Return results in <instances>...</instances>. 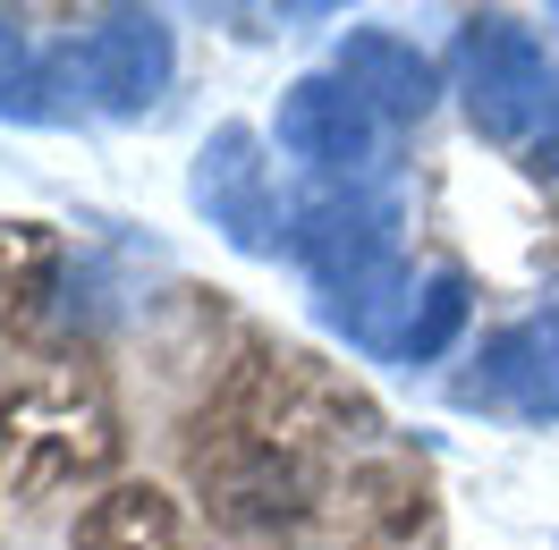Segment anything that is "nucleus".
Masks as SVG:
<instances>
[{
	"mask_svg": "<svg viewBox=\"0 0 559 550\" xmlns=\"http://www.w3.org/2000/svg\"><path fill=\"white\" fill-rule=\"evenodd\" d=\"M272 144L288 162H314V170H331V178H356V170H373V153H382V110L365 103L348 76H306V85L280 94Z\"/></svg>",
	"mask_w": 559,
	"mask_h": 550,
	"instance_id": "3",
	"label": "nucleus"
},
{
	"mask_svg": "<svg viewBox=\"0 0 559 550\" xmlns=\"http://www.w3.org/2000/svg\"><path fill=\"white\" fill-rule=\"evenodd\" d=\"M60 85H76V60H35V43L17 26H0V119H60Z\"/></svg>",
	"mask_w": 559,
	"mask_h": 550,
	"instance_id": "10",
	"label": "nucleus"
},
{
	"mask_svg": "<svg viewBox=\"0 0 559 550\" xmlns=\"http://www.w3.org/2000/svg\"><path fill=\"white\" fill-rule=\"evenodd\" d=\"M525 153H534V170H559V94H551V110H543V128L525 136Z\"/></svg>",
	"mask_w": 559,
	"mask_h": 550,
	"instance_id": "12",
	"label": "nucleus"
},
{
	"mask_svg": "<svg viewBox=\"0 0 559 550\" xmlns=\"http://www.w3.org/2000/svg\"><path fill=\"white\" fill-rule=\"evenodd\" d=\"M466 398L518 415V423H559V313H525L509 331H491Z\"/></svg>",
	"mask_w": 559,
	"mask_h": 550,
	"instance_id": "7",
	"label": "nucleus"
},
{
	"mask_svg": "<svg viewBox=\"0 0 559 550\" xmlns=\"http://www.w3.org/2000/svg\"><path fill=\"white\" fill-rule=\"evenodd\" d=\"M170 542H178V516L162 491H110L76 525V550H170Z\"/></svg>",
	"mask_w": 559,
	"mask_h": 550,
	"instance_id": "9",
	"label": "nucleus"
},
{
	"mask_svg": "<svg viewBox=\"0 0 559 550\" xmlns=\"http://www.w3.org/2000/svg\"><path fill=\"white\" fill-rule=\"evenodd\" d=\"M195 204L212 212V229L238 254H272L280 204H272V170H263V136L254 128H212L195 153Z\"/></svg>",
	"mask_w": 559,
	"mask_h": 550,
	"instance_id": "6",
	"label": "nucleus"
},
{
	"mask_svg": "<svg viewBox=\"0 0 559 550\" xmlns=\"http://www.w3.org/2000/svg\"><path fill=\"white\" fill-rule=\"evenodd\" d=\"M204 491L229 525H297L314 509V475L280 432H229L204 457Z\"/></svg>",
	"mask_w": 559,
	"mask_h": 550,
	"instance_id": "4",
	"label": "nucleus"
},
{
	"mask_svg": "<svg viewBox=\"0 0 559 550\" xmlns=\"http://www.w3.org/2000/svg\"><path fill=\"white\" fill-rule=\"evenodd\" d=\"M466 331V272L457 263H441V272L416 288V306H407V331H399V356H441V347Z\"/></svg>",
	"mask_w": 559,
	"mask_h": 550,
	"instance_id": "11",
	"label": "nucleus"
},
{
	"mask_svg": "<svg viewBox=\"0 0 559 550\" xmlns=\"http://www.w3.org/2000/svg\"><path fill=\"white\" fill-rule=\"evenodd\" d=\"M340 76H348L373 110H390V119H424V110H432V60H424L407 35H390V26L340 35Z\"/></svg>",
	"mask_w": 559,
	"mask_h": 550,
	"instance_id": "8",
	"label": "nucleus"
},
{
	"mask_svg": "<svg viewBox=\"0 0 559 550\" xmlns=\"http://www.w3.org/2000/svg\"><path fill=\"white\" fill-rule=\"evenodd\" d=\"M457 94H466V110H475L484 136L525 144L543 128L559 76H551V60H543L534 26H518V17H466V35H457Z\"/></svg>",
	"mask_w": 559,
	"mask_h": 550,
	"instance_id": "2",
	"label": "nucleus"
},
{
	"mask_svg": "<svg viewBox=\"0 0 559 550\" xmlns=\"http://www.w3.org/2000/svg\"><path fill=\"white\" fill-rule=\"evenodd\" d=\"M119 423H110L103 390L85 373H35L0 398V491L9 500H43L60 482L110 466Z\"/></svg>",
	"mask_w": 559,
	"mask_h": 550,
	"instance_id": "1",
	"label": "nucleus"
},
{
	"mask_svg": "<svg viewBox=\"0 0 559 550\" xmlns=\"http://www.w3.org/2000/svg\"><path fill=\"white\" fill-rule=\"evenodd\" d=\"M76 94H94L103 110H153L170 85V26L153 9H110L69 43Z\"/></svg>",
	"mask_w": 559,
	"mask_h": 550,
	"instance_id": "5",
	"label": "nucleus"
}]
</instances>
